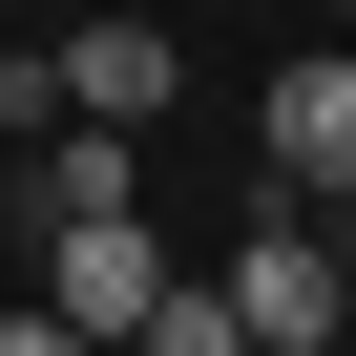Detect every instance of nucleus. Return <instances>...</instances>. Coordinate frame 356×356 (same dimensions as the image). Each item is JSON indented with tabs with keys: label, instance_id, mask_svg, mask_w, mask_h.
Segmentation results:
<instances>
[{
	"label": "nucleus",
	"instance_id": "1",
	"mask_svg": "<svg viewBox=\"0 0 356 356\" xmlns=\"http://www.w3.org/2000/svg\"><path fill=\"white\" fill-rule=\"evenodd\" d=\"M231 314H252V356H335L356 335V252H335V210H252V252H231Z\"/></svg>",
	"mask_w": 356,
	"mask_h": 356
},
{
	"label": "nucleus",
	"instance_id": "2",
	"mask_svg": "<svg viewBox=\"0 0 356 356\" xmlns=\"http://www.w3.org/2000/svg\"><path fill=\"white\" fill-rule=\"evenodd\" d=\"M42 293H63V314H84L105 356H126V335H147L168 293H189V252H168L147 210H63V231H42Z\"/></svg>",
	"mask_w": 356,
	"mask_h": 356
},
{
	"label": "nucleus",
	"instance_id": "3",
	"mask_svg": "<svg viewBox=\"0 0 356 356\" xmlns=\"http://www.w3.org/2000/svg\"><path fill=\"white\" fill-rule=\"evenodd\" d=\"M252 168H273L293 210H335V189H356V42L273 63V105H252Z\"/></svg>",
	"mask_w": 356,
	"mask_h": 356
},
{
	"label": "nucleus",
	"instance_id": "4",
	"mask_svg": "<svg viewBox=\"0 0 356 356\" xmlns=\"http://www.w3.org/2000/svg\"><path fill=\"white\" fill-rule=\"evenodd\" d=\"M63 105H105V126H168V105H189V63H168L147 0H84V22H63Z\"/></svg>",
	"mask_w": 356,
	"mask_h": 356
},
{
	"label": "nucleus",
	"instance_id": "5",
	"mask_svg": "<svg viewBox=\"0 0 356 356\" xmlns=\"http://www.w3.org/2000/svg\"><path fill=\"white\" fill-rule=\"evenodd\" d=\"M22 210H42V231H63V210H147V126L63 105V126H42V168H22Z\"/></svg>",
	"mask_w": 356,
	"mask_h": 356
},
{
	"label": "nucleus",
	"instance_id": "6",
	"mask_svg": "<svg viewBox=\"0 0 356 356\" xmlns=\"http://www.w3.org/2000/svg\"><path fill=\"white\" fill-rule=\"evenodd\" d=\"M63 126V42H22V22H0V147H42Z\"/></svg>",
	"mask_w": 356,
	"mask_h": 356
},
{
	"label": "nucleus",
	"instance_id": "7",
	"mask_svg": "<svg viewBox=\"0 0 356 356\" xmlns=\"http://www.w3.org/2000/svg\"><path fill=\"white\" fill-rule=\"evenodd\" d=\"M0 356H105V335H84L63 293H22V314H0Z\"/></svg>",
	"mask_w": 356,
	"mask_h": 356
},
{
	"label": "nucleus",
	"instance_id": "8",
	"mask_svg": "<svg viewBox=\"0 0 356 356\" xmlns=\"http://www.w3.org/2000/svg\"><path fill=\"white\" fill-rule=\"evenodd\" d=\"M335 42H356V0H335Z\"/></svg>",
	"mask_w": 356,
	"mask_h": 356
}]
</instances>
